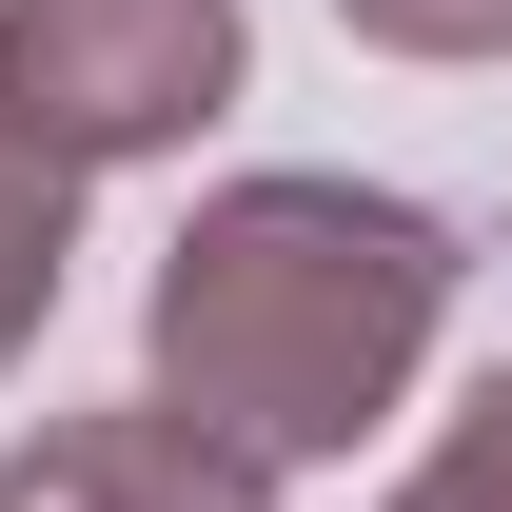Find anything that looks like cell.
Wrapping results in <instances>:
<instances>
[{
    "label": "cell",
    "mask_w": 512,
    "mask_h": 512,
    "mask_svg": "<svg viewBox=\"0 0 512 512\" xmlns=\"http://www.w3.org/2000/svg\"><path fill=\"white\" fill-rule=\"evenodd\" d=\"M20 79H40L79 138H158L178 99L237 79V20H217V0H20Z\"/></svg>",
    "instance_id": "cell-2"
},
{
    "label": "cell",
    "mask_w": 512,
    "mask_h": 512,
    "mask_svg": "<svg viewBox=\"0 0 512 512\" xmlns=\"http://www.w3.org/2000/svg\"><path fill=\"white\" fill-rule=\"evenodd\" d=\"M414 316H434V237L394 197H237L158 276V355L256 453H335L375 414V375L414 355Z\"/></svg>",
    "instance_id": "cell-1"
}]
</instances>
